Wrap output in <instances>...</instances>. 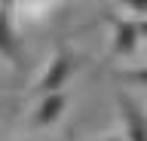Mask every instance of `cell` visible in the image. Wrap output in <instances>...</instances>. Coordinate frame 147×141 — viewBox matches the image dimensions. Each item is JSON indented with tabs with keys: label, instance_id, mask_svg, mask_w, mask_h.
Here are the masks:
<instances>
[{
	"label": "cell",
	"instance_id": "8",
	"mask_svg": "<svg viewBox=\"0 0 147 141\" xmlns=\"http://www.w3.org/2000/svg\"><path fill=\"white\" fill-rule=\"evenodd\" d=\"M101 141H126L123 135H110V138H101Z\"/></svg>",
	"mask_w": 147,
	"mask_h": 141
},
{
	"label": "cell",
	"instance_id": "3",
	"mask_svg": "<svg viewBox=\"0 0 147 141\" xmlns=\"http://www.w3.org/2000/svg\"><path fill=\"white\" fill-rule=\"evenodd\" d=\"M117 113L126 141H147V111L129 92H117Z\"/></svg>",
	"mask_w": 147,
	"mask_h": 141
},
{
	"label": "cell",
	"instance_id": "7",
	"mask_svg": "<svg viewBox=\"0 0 147 141\" xmlns=\"http://www.w3.org/2000/svg\"><path fill=\"white\" fill-rule=\"evenodd\" d=\"M123 6L132 12V19H147V0H126Z\"/></svg>",
	"mask_w": 147,
	"mask_h": 141
},
{
	"label": "cell",
	"instance_id": "6",
	"mask_svg": "<svg viewBox=\"0 0 147 141\" xmlns=\"http://www.w3.org/2000/svg\"><path fill=\"white\" fill-rule=\"evenodd\" d=\"M119 80H129V83L147 86V67H132V71H119Z\"/></svg>",
	"mask_w": 147,
	"mask_h": 141
},
{
	"label": "cell",
	"instance_id": "2",
	"mask_svg": "<svg viewBox=\"0 0 147 141\" xmlns=\"http://www.w3.org/2000/svg\"><path fill=\"white\" fill-rule=\"evenodd\" d=\"M147 37V19L110 16V58H126L138 49V40Z\"/></svg>",
	"mask_w": 147,
	"mask_h": 141
},
{
	"label": "cell",
	"instance_id": "5",
	"mask_svg": "<svg viewBox=\"0 0 147 141\" xmlns=\"http://www.w3.org/2000/svg\"><path fill=\"white\" fill-rule=\"evenodd\" d=\"M0 58H6L12 67H22V40L12 28L6 6H0Z\"/></svg>",
	"mask_w": 147,
	"mask_h": 141
},
{
	"label": "cell",
	"instance_id": "4",
	"mask_svg": "<svg viewBox=\"0 0 147 141\" xmlns=\"http://www.w3.org/2000/svg\"><path fill=\"white\" fill-rule=\"evenodd\" d=\"M64 107H67V92L43 95V98L34 104V113H31V129H46V126H52V123L64 113Z\"/></svg>",
	"mask_w": 147,
	"mask_h": 141
},
{
	"label": "cell",
	"instance_id": "1",
	"mask_svg": "<svg viewBox=\"0 0 147 141\" xmlns=\"http://www.w3.org/2000/svg\"><path fill=\"white\" fill-rule=\"evenodd\" d=\"M83 65H86V55H83V52H77V49H71V46H58L55 55H52V61H49L46 71L40 74L34 92L40 95V98H43V95L64 92V83H67Z\"/></svg>",
	"mask_w": 147,
	"mask_h": 141
}]
</instances>
